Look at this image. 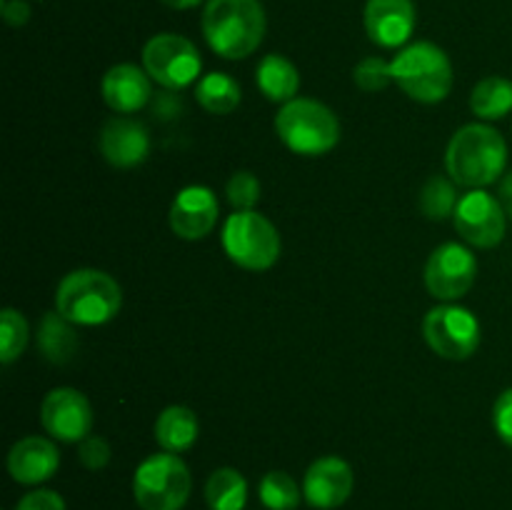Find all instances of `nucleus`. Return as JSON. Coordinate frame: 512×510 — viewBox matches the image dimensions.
Wrapping results in <instances>:
<instances>
[{"label": "nucleus", "instance_id": "nucleus-1", "mask_svg": "<svg viewBox=\"0 0 512 510\" xmlns=\"http://www.w3.org/2000/svg\"><path fill=\"white\" fill-rule=\"evenodd\" d=\"M508 163L503 135L483 123H470L453 135L445 153L450 178L470 190L493 185Z\"/></svg>", "mask_w": 512, "mask_h": 510}, {"label": "nucleus", "instance_id": "nucleus-2", "mask_svg": "<svg viewBox=\"0 0 512 510\" xmlns=\"http://www.w3.org/2000/svg\"><path fill=\"white\" fill-rule=\"evenodd\" d=\"M203 35L220 58H248L265 38L263 5L260 0H208Z\"/></svg>", "mask_w": 512, "mask_h": 510}, {"label": "nucleus", "instance_id": "nucleus-3", "mask_svg": "<svg viewBox=\"0 0 512 510\" xmlns=\"http://www.w3.org/2000/svg\"><path fill=\"white\" fill-rule=\"evenodd\" d=\"M123 290L113 275L80 268L65 275L55 290V310L73 325H103L118 315Z\"/></svg>", "mask_w": 512, "mask_h": 510}, {"label": "nucleus", "instance_id": "nucleus-4", "mask_svg": "<svg viewBox=\"0 0 512 510\" xmlns=\"http://www.w3.org/2000/svg\"><path fill=\"white\" fill-rule=\"evenodd\" d=\"M390 68L400 90L418 103H440L453 90V65L448 53L428 40L400 50L390 60Z\"/></svg>", "mask_w": 512, "mask_h": 510}, {"label": "nucleus", "instance_id": "nucleus-5", "mask_svg": "<svg viewBox=\"0 0 512 510\" xmlns=\"http://www.w3.org/2000/svg\"><path fill=\"white\" fill-rule=\"evenodd\" d=\"M275 133L298 155H325L340 143V120L328 105L295 98L275 115Z\"/></svg>", "mask_w": 512, "mask_h": 510}, {"label": "nucleus", "instance_id": "nucleus-6", "mask_svg": "<svg viewBox=\"0 0 512 510\" xmlns=\"http://www.w3.org/2000/svg\"><path fill=\"white\" fill-rule=\"evenodd\" d=\"M193 478L175 453H158L135 468L133 495L140 510H180L190 498Z\"/></svg>", "mask_w": 512, "mask_h": 510}, {"label": "nucleus", "instance_id": "nucleus-7", "mask_svg": "<svg viewBox=\"0 0 512 510\" xmlns=\"http://www.w3.org/2000/svg\"><path fill=\"white\" fill-rule=\"evenodd\" d=\"M223 248L245 270H268L280 258V235L265 215L235 210L223 225Z\"/></svg>", "mask_w": 512, "mask_h": 510}, {"label": "nucleus", "instance_id": "nucleus-8", "mask_svg": "<svg viewBox=\"0 0 512 510\" xmlns=\"http://www.w3.org/2000/svg\"><path fill=\"white\" fill-rule=\"evenodd\" d=\"M143 68L163 88L183 90L198 80L203 60H200L198 48L188 38L175 33H160L145 43Z\"/></svg>", "mask_w": 512, "mask_h": 510}, {"label": "nucleus", "instance_id": "nucleus-9", "mask_svg": "<svg viewBox=\"0 0 512 510\" xmlns=\"http://www.w3.org/2000/svg\"><path fill=\"white\" fill-rule=\"evenodd\" d=\"M423 335L430 348L448 360H465L478 350L480 323L468 308L438 305L423 320Z\"/></svg>", "mask_w": 512, "mask_h": 510}, {"label": "nucleus", "instance_id": "nucleus-10", "mask_svg": "<svg viewBox=\"0 0 512 510\" xmlns=\"http://www.w3.org/2000/svg\"><path fill=\"white\" fill-rule=\"evenodd\" d=\"M453 220L455 230H458L465 243L475 245V248H495L505 238L508 213H505L503 203L498 198L478 188L470 190L458 200Z\"/></svg>", "mask_w": 512, "mask_h": 510}, {"label": "nucleus", "instance_id": "nucleus-11", "mask_svg": "<svg viewBox=\"0 0 512 510\" xmlns=\"http://www.w3.org/2000/svg\"><path fill=\"white\" fill-rule=\"evenodd\" d=\"M478 260L465 245L443 243L433 250L425 265V285L438 300H458L473 288Z\"/></svg>", "mask_w": 512, "mask_h": 510}, {"label": "nucleus", "instance_id": "nucleus-12", "mask_svg": "<svg viewBox=\"0 0 512 510\" xmlns=\"http://www.w3.org/2000/svg\"><path fill=\"white\" fill-rule=\"evenodd\" d=\"M40 423L45 433L63 443H80L93 428V408L88 398L75 388L50 390L40 405Z\"/></svg>", "mask_w": 512, "mask_h": 510}, {"label": "nucleus", "instance_id": "nucleus-13", "mask_svg": "<svg viewBox=\"0 0 512 510\" xmlns=\"http://www.w3.org/2000/svg\"><path fill=\"white\" fill-rule=\"evenodd\" d=\"M355 485L353 468L343 458L325 455L308 468L303 480V498L310 508L333 510L350 498Z\"/></svg>", "mask_w": 512, "mask_h": 510}, {"label": "nucleus", "instance_id": "nucleus-14", "mask_svg": "<svg viewBox=\"0 0 512 510\" xmlns=\"http://www.w3.org/2000/svg\"><path fill=\"white\" fill-rule=\"evenodd\" d=\"M218 223V198L205 185H188L170 205V228L183 240H200Z\"/></svg>", "mask_w": 512, "mask_h": 510}, {"label": "nucleus", "instance_id": "nucleus-15", "mask_svg": "<svg viewBox=\"0 0 512 510\" xmlns=\"http://www.w3.org/2000/svg\"><path fill=\"white\" fill-rule=\"evenodd\" d=\"M100 153L113 168H135L150 153L148 128L125 115L108 120L100 133Z\"/></svg>", "mask_w": 512, "mask_h": 510}, {"label": "nucleus", "instance_id": "nucleus-16", "mask_svg": "<svg viewBox=\"0 0 512 510\" xmlns=\"http://www.w3.org/2000/svg\"><path fill=\"white\" fill-rule=\"evenodd\" d=\"M365 30L370 40L383 48H400L415 30L413 0H368Z\"/></svg>", "mask_w": 512, "mask_h": 510}, {"label": "nucleus", "instance_id": "nucleus-17", "mask_svg": "<svg viewBox=\"0 0 512 510\" xmlns=\"http://www.w3.org/2000/svg\"><path fill=\"white\" fill-rule=\"evenodd\" d=\"M60 465V453L53 440L30 435L18 440L8 453V473L20 485H40L55 475Z\"/></svg>", "mask_w": 512, "mask_h": 510}, {"label": "nucleus", "instance_id": "nucleus-18", "mask_svg": "<svg viewBox=\"0 0 512 510\" xmlns=\"http://www.w3.org/2000/svg\"><path fill=\"white\" fill-rule=\"evenodd\" d=\"M103 100L120 115L138 113L145 108L153 95V85H150V75L145 68H138L133 63L113 65L108 73L103 75Z\"/></svg>", "mask_w": 512, "mask_h": 510}, {"label": "nucleus", "instance_id": "nucleus-19", "mask_svg": "<svg viewBox=\"0 0 512 510\" xmlns=\"http://www.w3.org/2000/svg\"><path fill=\"white\" fill-rule=\"evenodd\" d=\"M198 415L185 405H170L155 420V440L165 453H185L198 440Z\"/></svg>", "mask_w": 512, "mask_h": 510}, {"label": "nucleus", "instance_id": "nucleus-20", "mask_svg": "<svg viewBox=\"0 0 512 510\" xmlns=\"http://www.w3.org/2000/svg\"><path fill=\"white\" fill-rule=\"evenodd\" d=\"M255 80L263 95L273 103H290L300 90V73L285 55H265L255 70Z\"/></svg>", "mask_w": 512, "mask_h": 510}, {"label": "nucleus", "instance_id": "nucleus-21", "mask_svg": "<svg viewBox=\"0 0 512 510\" xmlns=\"http://www.w3.org/2000/svg\"><path fill=\"white\" fill-rule=\"evenodd\" d=\"M35 343L43 353L45 360L55 365L68 363L78 350V335H75L73 323L65 320L58 310L45 313L38 323V333H35Z\"/></svg>", "mask_w": 512, "mask_h": 510}, {"label": "nucleus", "instance_id": "nucleus-22", "mask_svg": "<svg viewBox=\"0 0 512 510\" xmlns=\"http://www.w3.org/2000/svg\"><path fill=\"white\" fill-rule=\"evenodd\" d=\"M470 110L483 120H500L512 110V80L490 75L470 93Z\"/></svg>", "mask_w": 512, "mask_h": 510}, {"label": "nucleus", "instance_id": "nucleus-23", "mask_svg": "<svg viewBox=\"0 0 512 510\" xmlns=\"http://www.w3.org/2000/svg\"><path fill=\"white\" fill-rule=\"evenodd\" d=\"M210 510H243L248 503V483L235 468H218L205 483Z\"/></svg>", "mask_w": 512, "mask_h": 510}, {"label": "nucleus", "instance_id": "nucleus-24", "mask_svg": "<svg viewBox=\"0 0 512 510\" xmlns=\"http://www.w3.org/2000/svg\"><path fill=\"white\" fill-rule=\"evenodd\" d=\"M195 98L208 113L228 115L240 105L243 90H240L238 80L230 78L228 73H210L200 78L198 88H195Z\"/></svg>", "mask_w": 512, "mask_h": 510}, {"label": "nucleus", "instance_id": "nucleus-25", "mask_svg": "<svg viewBox=\"0 0 512 510\" xmlns=\"http://www.w3.org/2000/svg\"><path fill=\"white\" fill-rule=\"evenodd\" d=\"M260 503L268 510H295L300 503V488L283 470H270L258 485Z\"/></svg>", "mask_w": 512, "mask_h": 510}, {"label": "nucleus", "instance_id": "nucleus-26", "mask_svg": "<svg viewBox=\"0 0 512 510\" xmlns=\"http://www.w3.org/2000/svg\"><path fill=\"white\" fill-rule=\"evenodd\" d=\"M458 190L443 175H433L428 183L420 190V210L428 215L430 220H445L455 213L458 208Z\"/></svg>", "mask_w": 512, "mask_h": 510}, {"label": "nucleus", "instance_id": "nucleus-27", "mask_svg": "<svg viewBox=\"0 0 512 510\" xmlns=\"http://www.w3.org/2000/svg\"><path fill=\"white\" fill-rule=\"evenodd\" d=\"M30 338L28 323H25L23 313L13 308H5L0 313V360L10 365L13 360L20 358Z\"/></svg>", "mask_w": 512, "mask_h": 510}, {"label": "nucleus", "instance_id": "nucleus-28", "mask_svg": "<svg viewBox=\"0 0 512 510\" xmlns=\"http://www.w3.org/2000/svg\"><path fill=\"white\" fill-rule=\"evenodd\" d=\"M353 80L360 90L365 93H378V90H385L393 80V68H390L388 60L383 58H365L355 65Z\"/></svg>", "mask_w": 512, "mask_h": 510}, {"label": "nucleus", "instance_id": "nucleus-29", "mask_svg": "<svg viewBox=\"0 0 512 510\" xmlns=\"http://www.w3.org/2000/svg\"><path fill=\"white\" fill-rule=\"evenodd\" d=\"M225 195L235 210H253L260 200V180L248 170H238L230 175Z\"/></svg>", "mask_w": 512, "mask_h": 510}, {"label": "nucleus", "instance_id": "nucleus-30", "mask_svg": "<svg viewBox=\"0 0 512 510\" xmlns=\"http://www.w3.org/2000/svg\"><path fill=\"white\" fill-rule=\"evenodd\" d=\"M78 460L88 470H100L110 463V445L108 440L100 438V435H88L85 440H80Z\"/></svg>", "mask_w": 512, "mask_h": 510}, {"label": "nucleus", "instance_id": "nucleus-31", "mask_svg": "<svg viewBox=\"0 0 512 510\" xmlns=\"http://www.w3.org/2000/svg\"><path fill=\"white\" fill-rule=\"evenodd\" d=\"M493 425L505 445L512 448V388L503 390L493 405Z\"/></svg>", "mask_w": 512, "mask_h": 510}, {"label": "nucleus", "instance_id": "nucleus-32", "mask_svg": "<svg viewBox=\"0 0 512 510\" xmlns=\"http://www.w3.org/2000/svg\"><path fill=\"white\" fill-rule=\"evenodd\" d=\"M15 510H65V500L55 490H30L18 500Z\"/></svg>", "mask_w": 512, "mask_h": 510}, {"label": "nucleus", "instance_id": "nucleus-33", "mask_svg": "<svg viewBox=\"0 0 512 510\" xmlns=\"http://www.w3.org/2000/svg\"><path fill=\"white\" fill-rule=\"evenodd\" d=\"M3 18L8 25H25L30 18V8L23 3V0H5L3 3Z\"/></svg>", "mask_w": 512, "mask_h": 510}, {"label": "nucleus", "instance_id": "nucleus-34", "mask_svg": "<svg viewBox=\"0 0 512 510\" xmlns=\"http://www.w3.org/2000/svg\"><path fill=\"white\" fill-rule=\"evenodd\" d=\"M500 203H503L505 213L512 218V173L505 175V180L500 183Z\"/></svg>", "mask_w": 512, "mask_h": 510}, {"label": "nucleus", "instance_id": "nucleus-35", "mask_svg": "<svg viewBox=\"0 0 512 510\" xmlns=\"http://www.w3.org/2000/svg\"><path fill=\"white\" fill-rule=\"evenodd\" d=\"M160 3H165L173 10H190L195 8V5H200V0H160Z\"/></svg>", "mask_w": 512, "mask_h": 510}]
</instances>
